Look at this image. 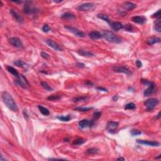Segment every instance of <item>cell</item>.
<instances>
[{"label":"cell","mask_w":161,"mask_h":161,"mask_svg":"<svg viewBox=\"0 0 161 161\" xmlns=\"http://www.w3.org/2000/svg\"><path fill=\"white\" fill-rule=\"evenodd\" d=\"M2 100L4 103L9 109L12 110L13 111H17L18 107L14 100L12 98L11 95L7 91H4L2 93Z\"/></svg>","instance_id":"1"},{"label":"cell","mask_w":161,"mask_h":161,"mask_svg":"<svg viewBox=\"0 0 161 161\" xmlns=\"http://www.w3.org/2000/svg\"><path fill=\"white\" fill-rule=\"evenodd\" d=\"M102 36L109 42L120 43L122 42V38L118 37L117 35H116L113 32L111 31H103Z\"/></svg>","instance_id":"2"},{"label":"cell","mask_w":161,"mask_h":161,"mask_svg":"<svg viewBox=\"0 0 161 161\" xmlns=\"http://www.w3.org/2000/svg\"><path fill=\"white\" fill-rule=\"evenodd\" d=\"M159 104V100L157 98L148 99L144 102V105L147 111H152L157 105Z\"/></svg>","instance_id":"3"},{"label":"cell","mask_w":161,"mask_h":161,"mask_svg":"<svg viewBox=\"0 0 161 161\" xmlns=\"http://www.w3.org/2000/svg\"><path fill=\"white\" fill-rule=\"evenodd\" d=\"M17 79L15 81V83L18 86H21L23 89H28L30 87V84L26 79V77L23 76V75L20 74L18 77H16Z\"/></svg>","instance_id":"4"},{"label":"cell","mask_w":161,"mask_h":161,"mask_svg":"<svg viewBox=\"0 0 161 161\" xmlns=\"http://www.w3.org/2000/svg\"><path fill=\"white\" fill-rule=\"evenodd\" d=\"M113 69L115 72H118V73H124L127 74V75H131V74H132L131 70H130V69L127 66H115L113 68Z\"/></svg>","instance_id":"5"},{"label":"cell","mask_w":161,"mask_h":161,"mask_svg":"<svg viewBox=\"0 0 161 161\" xmlns=\"http://www.w3.org/2000/svg\"><path fill=\"white\" fill-rule=\"evenodd\" d=\"M8 42L13 47H17V48H23V45L22 44V41L17 37L10 38L8 40Z\"/></svg>","instance_id":"6"},{"label":"cell","mask_w":161,"mask_h":161,"mask_svg":"<svg viewBox=\"0 0 161 161\" xmlns=\"http://www.w3.org/2000/svg\"><path fill=\"white\" fill-rule=\"evenodd\" d=\"M64 27H65V28H66L67 30H69L71 33H73L74 35L78 37H83L84 36V33H83V31H80L78 29H77L76 28L70 27V26H65Z\"/></svg>","instance_id":"7"},{"label":"cell","mask_w":161,"mask_h":161,"mask_svg":"<svg viewBox=\"0 0 161 161\" xmlns=\"http://www.w3.org/2000/svg\"><path fill=\"white\" fill-rule=\"evenodd\" d=\"M119 123L116 122H113V121H109L107 123V130L110 133L114 132L118 127Z\"/></svg>","instance_id":"8"},{"label":"cell","mask_w":161,"mask_h":161,"mask_svg":"<svg viewBox=\"0 0 161 161\" xmlns=\"http://www.w3.org/2000/svg\"><path fill=\"white\" fill-rule=\"evenodd\" d=\"M46 42V44L48 45L50 47L52 48L53 49H54L55 50H57V51H62L63 49L61 48V46L59 45V44H57L55 42H54L52 40L50 39H47L45 41Z\"/></svg>","instance_id":"9"},{"label":"cell","mask_w":161,"mask_h":161,"mask_svg":"<svg viewBox=\"0 0 161 161\" xmlns=\"http://www.w3.org/2000/svg\"><path fill=\"white\" fill-rule=\"evenodd\" d=\"M149 87L147 89H146L144 92V94L145 96H150V94H153L155 92V83H152L150 82L148 84Z\"/></svg>","instance_id":"10"},{"label":"cell","mask_w":161,"mask_h":161,"mask_svg":"<svg viewBox=\"0 0 161 161\" xmlns=\"http://www.w3.org/2000/svg\"><path fill=\"white\" fill-rule=\"evenodd\" d=\"M94 4L93 3H83L78 6V10L79 11H89L94 8Z\"/></svg>","instance_id":"11"},{"label":"cell","mask_w":161,"mask_h":161,"mask_svg":"<svg viewBox=\"0 0 161 161\" xmlns=\"http://www.w3.org/2000/svg\"><path fill=\"white\" fill-rule=\"evenodd\" d=\"M137 142L138 144H142V145H147V146H151V147H158L160 146V144L155 141H149L144 140H137Z\"/></svg>","instance_id":"12"},{"label":"cell","mask_w":161,"mask_h":161,"mask_svg":"<svg viewBox=\"0 0 161 161\" xmlns=\"http://www.w3.org/2000/svg\"><path fill=\"white\" fill-rule=\"evenodd\" d=\"M131 20L137 24H144L147 22V18L144 16H135L131 18Z\"/></svg>","instance_id":"13"},{"label":"cell","mask_w":161,"mask_h":161,"mask_svg":"<svg viewBox=\"0 0 161 161\" xmlns=\"http://www.w3.org/2000/svg\"><path fill=\"white\" fill-rule=\"evenodd\" d=\"M109 24L110 25V27L112 28L113 30H114L115 31H118V30L122 29L123 27V25H122L120 22H110Z\"/></svg>","instance_id":"14"},{"label":"cell","mask_w":161,"mask_h":161,"mask_svg":"<svg viewBox=\"0 0 161 161\" xmlns=\"http://www.w3.org/2000/svg\"><path fill=\"white\" fill-rule=\"evenodd\" d=\"M9 13H10V14L12 15L13 17L15 19L16 22H18V23H20L23 22V18L20 15H19L15 10H13V9H10Z\"/></svg>","instance_id":"15"},{"label":"cell","mask_w":161,"mask_h":161,"mask_svg":"<svg viewBox=\"0 0 161 161\" xmlns=\"http://www.w3.org/2000/svg\"><path fill=\"white\" fill-rule=\"evenodd\" d=\"M89 37L92 40H98L103 37L102 34L98 31H92L89 33Z\"/></svg>","instance_id":"16"},{"label":"cell","mask_w":161,"mask_h":161,"mask_svg":"<svg viewBox=\"0 0 161 161\" xmlns=\"http://www.w3.org/2000/svg\"><path fill=\"white\" fill-rule=\"evenodd\" d=\"M75 18V15L73 13H72L67 12L61 15V18L64 19V20H70L74 19Z\"/></svg>","instance_id":"17"},{"label":"cell","mask_w":161,"mask_h":161,"mask_svg":"<svg viewBox=\"0 0 161 161\" xmlns=\"http://www.w3.org/2000/svg\"><path fill=\"white\" fill-rule=\"evenodd\" d=\"M77 53H78L80 55H81V56L83 57H92L94 56V54L93 53L84 50H78Z\"/></svg>","instance_id":"18"},{"label":"cell","mask_w":161,"mask_h":161,"mask_svg":"<svg viewBox=\"0 0 161 161\" xmlns=\"http://www.w3.org/2000/svg\"><path fill=\"white\" fill-rule=\"evenodd\" d=\"M79 126L81 128H85L90 126V122L86 119L82 120L79 122Z\"/></svg>","instance_id":"19"},{"label":"cell","mask_w":161,"mask_h":161,"mask_svg":"<svg viewBox=\"0 0 161 161\" xmlns=\"http://www.w3.org/2000/svg\"><path fill=\"white\" fill-rule=\"evenodd\" d=\"M161 17L158 18L156 19V21L155 22V25H154V27H153V28H154V30L155 31H157V32L160 33L161 32Z\"/></svg>","instance_id":"20"},{"label":"cell","mask_w":161,"mask_h":161,"mask_svg":"<svg viewBox=\"0 0 161 161\" xmlns=\"http://www.w3.org/2000/svg\"><path fill=\"white\" fill-rule=\"evenodd\" d=\"M161 42V38L159 37H153L147 40V43L149 45H153L156 43H159Z\"/></svg>","instance_id":"21"},{"label":"cell","mask_w":161,"mask_h":161,"mask_svg":"<svg viewBox=\"0 0 161 161\" xmlns=\"http://www.w3.org/2000/svg\"><path fill=\"white\" fill-rule=\"evenodd\" d=\"M6 69H7L8 72H10L11 74H13V75L15 76L16 77H18L20 76L18 72H17V70H16L14 67H11V66H7V67H6Z\"/></svg>","instance_id":"22"},{"label":"cell","mask_w":161,"mask_h":161,"mask_svg":"<svg viewBox=\"0 0 161 161\" xmlns=\"http://www.w3.org/2000/svg\"><path fill=\"white\" fill-rule=\"evenodd\" d=\"M38 108L40 111V113L43 115L48 116L50 115V111H49V110L47 109V108H45V107H42V106H41V105H38Z\"/></svg>","instance_id":"23"},{"label":"cell","mask_w":161,"mask_h":161,"mask_svg":"<svg viewBox=\"0 0 161 161\" xmlns=\"http://www.w3.org/2000/svg\"><path fill=\"white\" fill-rule=\"evenodd\" d=\"M23 10H24V13H27V14H29V13H35L37 11L36 9H35V8H31L29 5H25Z\"/></svg>","instance_id":"24"},{"label":"cell","mask_w":161,"mask_h":161,"mask_svg":"<svg viewBox=\"0 0 161 161\" xmlns=\"http://www.w3.org/2000/svg\"><path fill=\"white\" fill-rule=\"evenodd\" d=\"M125 7L126 9L130 11V10H132L136 8V5L133 3H131V2H127L125 3Z\"/></svg>","instance_id":"25"},{"label":"cell","mask_w":161,"mask_h":161,"mask_svg":"<svg viewBox=\"0 0 161 161\" xmlns=\"http://www.w3.org/2000/svg\"><path fill=\"white\" fill-rule=\"evenodd\" d=\"M13 63H14L15 66H18L19 67H21V68H26V67L28 66L26 63H25L22 61H16Z\"/></svg>","instance_id":"26"},{"label":"cell","mask_w":161,"mask_h":161,"mask_svg":"<svg viewBox=\"0 0 161 161\" xmlns=\"http://www.w3.org/2000/svg\"><path fill=\"white\" fill-rule=\"evenodd\" d=\"M88 96H77V97L74 98L72 101L75 103L77 102H79L82 101H86V100H88Z\"/></svg>","instance_id":"27"},{"label":"cell","mask_w":161,"mask_h":161,"mask_svg":"<svg viewBox=\"0 0 161 161\" xmlns=\"http://www.w3.org/2000/svg\"><path fill=\"white\" fill-rule=\"evenodd\" d=\"M97 17L101 19V20H103L105 21V22H108V23H110V20H109V18H108V15H107L103 14V13H100V14H98L97 15Z\"/></svg>","instance_id":"28"},{"label":"cell","mask_w":161,"mask_h":161,"mask_svg":"<svg viewBox=\"0 0 161 161\" xmlns=\"http://www.w3.org/2000/svg\"><path fill=\"white\" fill-rule=\"evenodd\" d=\"M85 142H86V140L83 139V138H79L76 139L75 140H74L72 144L75 145V146H79V145H82V144H83Z\"/></svg>","instance_id":"29"},{"label":"cell","mask_w":161,"mask_h":161,"mask_svg":"<svg viewBox=\"0 0 161 161\" xmlns=\"http://www.w3.org/2000/svg\"><path fill=\"white\" fill-rule=\"evenodd\" d=\"M57 118V119H59V120L62 121V122H69L70 119H71L70 115L58 116Z\"/></svg>","instance_id":"30"},{"label":"cell","mask_w":161,"mask_h":161,"mask_svg":"<svg viewBox=\"0 0 161 161\" xmlns=\"http://www.w3.org/2000/svg\"><path fill=\"white\" fill-rule=\"evenodd\" d=\"M136 108V105H135L133 103H129L127 104V105L125 106V109L126 110H128V109H130V110H131V109H135Z\"/></svg>","instance_id":"31"},{"label":"cell","mask_w":161,"mask_h":161,"mask_svg":"<svg viewBox=\"0 0 161 161\" xmlns=\"http://www.w3.org/2000/svg\"><path fill=\"white\" fill-rule=\"evenodd\" d=\"M41 84H42V87L44 89H46V90H47L48 91H53V89H52V88L50 87V86H49V85L48 84V83H46V82H42Z\"/></svg>","instance_id":"32"},{"label":"cell","mask_w":161,"mask_h":161,"mask_svg":"<svg viewBox=\"0 0 161 161\" xmlns=\"http://www.w3.org/2000/svg\"><path fill=\"white\" fill-rule=\"evenodd\" d=\"M61 98V96L60 95H51L47 98V100L49 101H57L60 100Z\"/></svg>","instance_id":"33"},{"label":"cell","mask_w":161,"mask_h":161,"mask_svg":"<svg viewBox=\"0 0 161 161\" xmlns=\"http://www.w3.org/2000/svg\"><path fill=\"white\" fill-rule=\"evenodd\" d=\"M92 107H86V108H83V107H77V108H76V110H77V111H82V112H86V111H88L89 110L92 109Z\"/></svg>","instance_id":"34"},{"label":"cell","mask_w":161,"mask_h":161,"mask_svg":"<svg viewBox=\"0 0 161 161\" xmlns=\"http://www.w3.org/2000/svg\"><path fill=\"white\" fill-rule=\"evenodd\" d=\"M98 149H96V148H91V149H89L88 150H87L86 151V153L88 154H94V153H96L98 152Z\"/></svg>","instance_id":"35"},{"label":"cell","mask_w":161,"mask_h":161,"mask_svg":"<svg viewBox=\"0 0 161 161\" xmlns=\"http://www.w3.org/2000/svg\"><path fill=\"white\" fill-rule=\"evenodd\" d=\"M101 112H100V111H96V112H95L94 114H93V118H94V119H93L92 121L95 122L96 120H97L98 119H99L101 117Z\"/></svg>","instance_id":"36"},{"label":"cell","mask_w":161,"mask_h":161,"mask_svg":"<svg viewBox=\"0 0 161 161\" xmlns=\"http://www.w3.org/2000/svg\"><path fill=\"white\" fill-rule=\"evenodd\" d=\"M130 133L133 137L137 136V135H139L142 134V132L140 130H135V129H133V130H131L130 131Z\"/></svg>","instance_id":"37"},{"label":"cell","mask_w":161,"mask_h":161,"mask_svg":"<svg viewBox=\"0 0 161 161\" xmlns=\"http://www.w3.org/2000/svg\"><path fill=\"white\" fill-rule=\"evenodd\" d=\"M123 28L125 29V31H131L133 29V27H132L131 25H129V24H127V25H124L123 27Z\"/></svg>","instance_id":"38"},{"label":"cell","mask_w":161,"mask_h":161,"mask_svg":"<svg viewBox=\"0 0 161 161\" xmlns=\"http://www.w3.org/2000/svg\"><path fill=\"white\" fill-rule=\"evenodd\" d=\"M50 29H51V28H50V27H49L48 25H44V27H42L43 31H44V32H46V33H47V32L50 31Z\"/></svg>","instance_id":"39"},{"label":"cell","mask_w":161,"mask_h":161,"mask_svg":"<svg viewBox=\"0 0 161 161\" xmlns=\"http://www.w3.org/2000/svg\"><path fill=\"white\" fill-rule=\"evenodd\" d=\"M152 18H156V19L161 17V9H159L156 13H155L154 14L152 15Z\"/></svg>","instance_id":"40"},{"label":"cell","mask_w":161,"mask_h":161,"mask_svg":"<svg viewBox=\"0 0 161 161\" xmlns=\"http://www.w3.org/2000/svg\"><path fill=\"white\" fill-rule=\"evenodd\" d=\"M41 56L44 59H49V57H50V55H49L48 54L46 53V52H42L40 54Z\"/></svg>","instance_id":"41"},{"label":"cell","mask_w":161,"mask_h":161,"mask_svg":"<svg viewBox=\"0 0 161 161\" xmlns=\"http://www.w3.org/2000/svg\"><path fill=\"white\" fill-rule=\"evenodd\" d=\"M135 63H136L137 66L138 68H140V67H141L142 66V63L141 62V61H140L139 60H137L136 62H135Z\"/></svg>","instance_id":"42"},{"label":"cell","mask_w":161,"mask_h":161,"mask_svg":"<svg viewBox=\"0 0 161 161\" xmlns=\"http://www.w3.org/2000/svg\"><path fill=\"white\" fill-rule=\"evenodd\" d=\"M96 89H97L98 90H100V91H104V92H108V91L106 88H103V87H98V88H96Z\"/></svg>","instance_id":"43"},{"label":"cell","mask_w":161,"mask_h":161,"mask_svg":"<svg viewBox=\"0 0 161 161\" xmlns=\"http://www.w3.org/2000/svg\"><path fill=\"white\" fill-rule=\"evenodd\" d=\"M85 83H86V84H88V85H89V86H92V85H93V83H91V81H86V82H85Z\"/></svg>","instance_id":"44"},{"label":"cell","mask_w":161,"mask_h":161,"mask_svg":"<svg viewBox=\"0 0 161 161\" xmlns=\"http://www.w3.org/2000/svg\"><path fill=\"white\" fill-rule=\"evenodd\" d=\"M118 96L117 95L114 96L113 97V100L115 101H116L118 100Z\"/></svg>","instance_id":"45"},{"label":"cell","mask_w":161,"mask_h":161,"mask_svg":"<svg viewBox=\"0 0 161 161\" xmlns=\"http://www.w3.org/2000/svg\"><path fill=\"white\" fill-rule=\"evenodd\" d=\"M23 114H24V116H25V117L28 118V114H27V111H26L25 109L23 111Z\"/></svg>","instance_id":"46"},{"label":"cell","mask_w":161,"mask_h":161,"mask_svg":"<svg viewBox=\"0 0 161 161\" xmlns=\"http://www.w3.org/2000/svg\"><path fill=\"white\" fill-rule=\"evenodd\" d=\"M77 66H79V67H84V64H80V63H78V64H77Z\"/></svg>","instance_id":"47"},{"label":"cell","mask_w":161,"mask_h":161,"mask_svg":"<svg viewBox=\"0 0 161 161\" xmlns=\"http://www.w3.org/2000/svg\"><path fill=\"white\" fill-rule=\"evenodd\" d=\"M116 160H117V161H125V159L123 158V157H119V158H118Z\"/></svg>","instance_id":"48"},{"label":"cell","mask_w":161,"mask_h":161,"mask_svg":"<svg viewBox=\"0 0 161 161\" xmlns=\"http://www.w3.org/2000/svg\"><path fill=\"white\" fill-rule=\"evenodd\" d=\"M6 161V159L5 158H3V155H1V161Z\"/></svg>","instance_id":"49"},{"label":"cell","mask_w":161,"mask_h":161,"mask_svg":"<svg viewBox=\"0 0 161 161\" xmlns=\"http://www.w3.org/2000/svg\"><path fill=\"white\" fill-rule=\"evenodd\" d=\"M54 2L55 3H61V2H62V1H61V0H59V1H54Z\"/></svg>","instance_id":"50"},{"label":"cell","mask_w":161,"mask_h":161,"mask_svg":"<svg viewBox=\"0 0 161 161\" xmlns=\"http://www.w3.org/2000/svg\"><path fill=\"white\" fill-rule=\"evenodd\" d=\"M158 156L159 157H155V159H160V158H161V154H160V155H158Z\"/></svg>","instance_id":"51"},{"label":"cell","mask_w":161,"mask_h":161,"mask_svg":"<svg viewBox=\"0 0 161 161\" xmlns=\"http://www.w3.org/2000/svg\"><path fill=\"white\" fill-rule=\"evenodd\" d=\"M160 114H161V112H159L158 115H157V118H160Z\"/></svg>","instance_id":"52"}]
</instances>
